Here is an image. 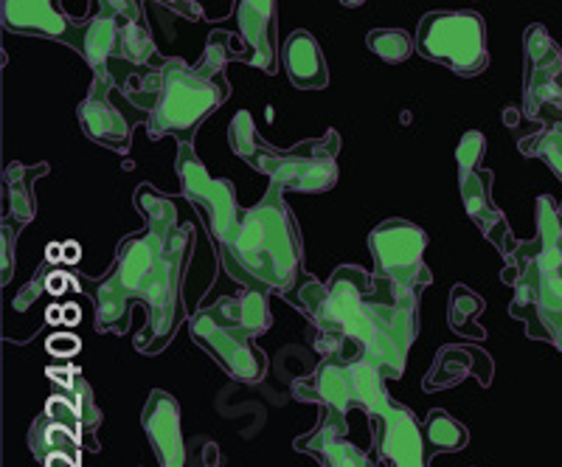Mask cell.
<instances>
[{"mask_svg": "<svg viewBox=\"0 0 562 467\" xmlns=\"http://www.w3.org/2000/svg\"><path fill=\"white\" fill-rule=\"evenodd\" d=\"M175 169H178L180 192L189 203H194L200 212L205 214L211 229V240H225L231 234V229L237 225L243 209L237 205V194H234V186L231 180L211 178L209 169H205L203 160L198 158L192 144H178V160H175Z\"/></svg>", "mask_w": 562, "mask_h": 467, "instance_id": "30bf717a", "label": "cell"}, {"mask_svg": "<svg viewBox=\"0 0 562 467\" xmlns=\"http://www.w3.org/2000/svg\"><path fill=\"white\" fill-rule=\"evenodd\" d=\"M366 45H369L371 54H378L383 63L400 65L414 54L416 40L411 37L408 32H403V29H374V32H369V37H366Z\"/></svg>", "mask_w": 562, "mask_h": 467, "instance_id": "484cf974", "label": "cell"}, {"mask_svg": "<svg viewBox=\"0 0 562 467\" xmlns=\"http://www.w3.org/2000/svg\"><path fill=\"white\" fill-rule=\"evenodd\" d=\"M281 59H284L290 82L299 90H321L329 85V65H326L324 52H321L318 40L304 29L284 40Z\"/></svg>", "mask_w": 562, "mask_h": 467, "instance_id": "d6986e66", "label": "cell"}, {"mask_svg": "<svg viewBox=\"0 0 562 467\" xmlns=\"http://www.w3.org/2000/svg\"><path fill=\"white\" fill-rule=\"evenodd\" d=\"M374 274L394 279L405 288H428L430 270L425 265L428 234L408 220H385L369 234Z\"/></svg>", "mask_w": 562, "mask_h": 467, "instance_id": "9c48e42d", "label": "cell"}, {"mask_svg": "<svg viewBox=\"0 0 562 467\" xmlns=\"http://www.w3.org/2000/svg\"><path fill=\"white\" fill-rule=\"evenodd\" d=\"M504 282L515 288L509 313L526 321L531 338L549 341L562 353V270H537L518 251L506 256Z\"/></svg>", "mask_w": 562, "mask_h": 467, "instance_id": "52a82bcc", "label": "cell"}, {"mask_svg": "<svg viewBox=\"0 0 562 467\" xmlns=\"http://www.w3.org/2000/svg\"><path fill=\"white\" fill-rule=\"evenodd\" d=\"M416 52L450 68L456 77H479L490 65L484 18L470 9L428 12L416 29Z\"/></svg>", "mask_w": 562, "mask_h": 467, "instance_id": "8992f818", "label": "cell"}, {"mask_svg": "<svg viewBox=\"0 0 562 467\" xmlns=\"http://www.w3.org/2000/svg\"><path fill=\"white\" fill-rule=\"evenodd\" d=\"M228 144L248 167L268 175L270 184L281 186L284 192L321 194L338 184L340 135L335 130H326V135L313 142H301L293 149H279L270 147L262 135L256 133L254 115L248 110H239L231 119Z\"/></svg>", "mask_w": 562, "mask_h": 467, "instance_id": "5b68a950", "label": "cell"}, {"mask_svg": "<svg viewBox=\"0 0 562 467\" xmlns=\"http://www.w3.org/2000/svg\"><path fill=\"white\" fill-rule=\"evenodd\" d=\"M0 18L7 32L57 40L82 54L85 23L70 20L59 0H0Z\"/></svg>", "mask_w": 562, "mask_h": 467, "instance_id": "8fae6325", "label": "cell"}, {"mask_svg": "<svg viewBox=\"0 0 562 467\" xmlns=\"http://www.w3.org/2000/svg\"><path fill=\"white\" fill-rule=\"evenodd\" d=\"M153 3H160V7H167L169 12L180 14V18H186V20L203 18L200 7H198V3H192V0H153Z\"/></svg>", "mask_w": 562, "mask_h": 467, "instance_id": "4dcf8cb0", "label": "cell"}, {"mask_svg": "<svg viewBox=\"0 0 562 467\" xmlns=\"http://www.w3.org/2000/svg\"><path fill=\"white\" fill-rule=\"evenodd\" d=\"M200 313L225 335L239 341H254L256 335L270 330L268 296L256 290H245L243 296H225L214 308H205Z\"/></svg>", "mask_w": 562, "mask_h": 467, "instance_id": "e0dca14e", "label": "cell"}, {"mask_svg": "<svg viewBox=\"0 0 562 467\" xmlns=\"http://www.w3.org/2000/svg\"><path fill=\"white\" fill-rule=\"evenodd\" d=\"M492 173L490 169H473V173H459V189L464 212L470 214L479 231L490 240L495 248L504 256L515 254L518 243L512 240V229L506 223L504 214L498 212V205L492 203Z\"/></svg>", "mask_w": 562, "mask_h": 467, "instance_id": "9a60e30c", "label": "cell"}, {"mask_svg": "<svg viewBox=\"0 0 562 467\" xmlns=\"http://www.w3.org/2000/svg\"><path fill=\"white\" fill-rule=\"evenodd\" d=\"M515 251L531 259L537 270H562V205L551 198H537V237L518 243Z\"/></svg>", "mask_w": 562, "mask_h": 467, "instance_id": "ffe728a7", "label": "cell"}, {"mask_svg": "<svg viewBox=\"0 0 562 467\" xmlns=\"http://www.w3.org/2000/svg\"><path fill=\"white\" fill-rule=\"evenodd\" d=\"M113 85V77H93L90 93L77 108V119L90 142L104 149H113V153H127L130 144H133V124L124 119L122 110L110 102Z\"/></svg>", "mask_w": 562, "mask_h": 467, "instance_id": "7c38bea8", "label": "cell"}, {"mask_svg": "<svg viewBox=\"0 0 562 467\" xmlns=\"http://www.w3.org/2000/svg\"><path fill=\"white\" fill-rule=\"evenodd\" d=\"M243 40L231 32H211L203 57L194 65L180 57L160 65V93L155 108L149 110V138L172 135L178 144H192L198 130L214 110L223 108L231 97V85L225 79V65L231 59L243 63Z\"/></svg>", "mask_w": 562, "mask_h": 467, "instance_id": "277c9868", "label": "cell"}, {"mask_svg": "<svg viewBox=\"0 0 562 467\" xmlns=\"http://www.w3.org/2000/svg\"><path fill=\"white\" fill-rule=\"evenodd\" d=\"M326 288L340 335L358 341L363 358L380 366L385 378H400L411 341L419 330L416 310L422 288H405L358 265H340Z\"/></svg>", "mask_w": 562, "mask_h": 467, "instance_id": "7a4b0ae2", "label": "cell"}, {"mask_svg": "<svg viewBox=\"0 0 562 467\" xmlns=\"http://www.w3.org/2000/svg\"><path fill=\"white\" fill-rule=\"evenodd\" d=\"M340 3H344V7H349V9H355V7H363L366 0H340Z\"/></svg>", "mask_w": 562, "mask_h": 467, "instance_id": "836d02e7", "label": "cell"}, {"mask_svg": "<svg viewBox=\"0 0 562 467\" xmlns=\"http://www.w3.org/2000/svg\"><path fill=\"white\" fill-rule=\"evenodd\" d=\"M14 274V237L9 225H3V282H9Z\"/></svg>", "mask_w": 562, "mask_h": 467, "instance_id": "1f68e13d", "label": "cell"}, {"mask_svg": "<svg viewBox=\"0 0 562 467\" xmlns=\"http://www.w3.org/2000/svg\"><path fill=\"white\" fill-rule=\"evenodd\" d=\"M425 436L436 451H459L467 445V429L456 423L448 411H430Z\"/></svg>", "mask_w": 562, "mask_h": 467, "instance_id": "4316f807", "label": "cell"}, {"mask_svg": "<svg viewBox=\"0 0 562 467\" xmlns=\"http://www.w3.org/2000/svg\"><path fill=\"white\" fill-rule=\"evenodd\" d=\"M192 335L211 358L217 360L231 378H237L239 383H256L265 375V355L250 346V341H239L225 335L223 330L211 324L203 313L192 319Z\"/></svg>", "mask_w": 562, "mask_h": 467, "instance_id": "5bb4252c", "label": "cell"}, {"mask_svg": "<svg viewBox=\"0 0 562 467\" xmlns=\"http://www.w3.org/2000/svg\"><path fill=\"white\" fill-rule=\"evenodd\" d=\"M194 243L192 225L172 234L147 229L130 234L115 248V263L99 282H79L97 304V326L102 333H122L130 321V304L140 301L149 313V333H140V353H160L178 333L183 319L180 288Z\"/></svg>", "mask_w": 562, "mask_h": 467, "instance_id": "6da1fadb", "label": "cell"}, {"mask_svg": "<svg viewBox=\"0 0 562 467\" xmlns=\"http://www.w3.org/2000/svg\"><path fill=\"white\" fill-rule=\"evenodd\" d=\"M115 52H119V20L97 12L85 23L82 45V57L90 65L93 77H113L110 63L115 59Z\"/></svg>", "mask_w": 562, "mask_h": 467, "instance_id": "44dd1931", "label": "cell"}, {"mask_svg": "<svg viewBox=\"0 0 562 467\" xmlns=\"http://www.w3.org/2000/svg\"><path fill=\"white\" fill-rule=\"evenodd\" d=\"M140 423H144V431H147L149 442H153V451L158 456L160 467L186 465L183 436H180V411L167 391H153Z\"/></svg>", "mask_w": 562, "mask_h": 467, "instance_id": "ac0fdd59", "label": "cell"}, {"mask_svg": "<svg viewBox=\"0 0 562 467\" xmlns=\"http://www.w3.org/2000/svg\"><path fill=\"white\" fill-rule=\"evenodd\" d=\"M135 209H138V214L144 218V223H147V229L158 231V234H172V231H178V209H175L172 200L167 198V194H160L155 186L149 184H140L138 189H135Z\"/></svg>", "mask_w": 562, "mask_h": 467, "instance_id": "603a6c76", "label": "cell"}, {"mask_svg": "<svg viewBox=\"0 0 562 467\" xmlns=\"http://www.w3.org/2000/svg\"><path fill=\"white\" fill-rule=\"evenodd\" d=\"M524 113L543 127L562 124V52L546 26L535 23L524 34Z\"/></svg>", "mask_w": 562, "mask_h": 467, "instance_id": "ba28073f", "label": "cell"}, {"mask_svg": "<svg viewBox=\"0 0 562 467\" xmlns=\"http://www.w3.org/2000/svg\"><path fill=\"white\" fill-rule=\"evenodd\" d=\"M520 153L540 158L562 180V124H551L529 138H520Z\"/></svg>", "mask_w": 562, "mask_h": 467, "instance_id": "d4e9b609", "label": "cell"}, {"mask_svg": "<svg viewBox=\"0 0 562 467\" xmlns=\"http://www.w3.org/2000/svg\"><path fill=\"white\" fill-rule=\"evenodd\" d=\"M486 153V138L481 130H467L461 135L459 147H456V164H459V173H473L481 169V160Z\"/></svg>", "mask_w": 562, "mask_h": 467, "instance_id": "83f0119b", "label": "cell"}, {"mask_svg": "<svg viewBox=\"0 0 562 467\" xmlns=\"http://www.w3.org/2000/svg\"><path fill=\"white\" fill-rule=\"evenodd\" d=\"M97 7H99V14L119 20V23H127V20H144L140 0H97Z\"/></svg>", "mask_w": 562, "mask_h": 467, "instance_id": "f546056e", "label": "cell"}, {"mask_svg": "<svg viewBox=\"0 0 562 467\" xmlns=\"http://www.w3.org/2000/svg\"><path fill=\"white\" fill-rule=\"evenodd\" d=\"M45 173H48V164H37L34 169L23 167V164H9L7 173H3L9 212H12V220H18L20 225L32 223L34 214H37V198L32 192V180Z\"/></svg>", "mask_w": 562, "mask_h": 467, "instance_id": "7402d4cb", "label": "cell"}, {"mask_svg": "<svg viewBox=\"0 0 562 467\" xmlns=\"http://www.w3.org/2000/svg\"><path fill=\"white\" fill-rule=\"evenodd\" d=\"M276 0H239L237 23L245 48V65H254L265 74L279 71V23Z\"/></svg>", "mask_w": 562, "mask_h": 467, "instance_id": "4fadbf2b", "label": "cell"}, {"mask_svg": "<svg viewBox=\"0 0 562 467\" xmlns=\"http://www.w3.org/2000/svg\"><path fill=\"white\" fill-rule=\"evenodd\" d=\"M484 308V301L467 288H453V304H450V321H453V330H467L473 324V315H479V310Z\"/></svg>", "mask_w": 562, "mask_h": 467, "instance_id": "f1b7e54d", "label": "cell"}, {"mask_svg": "<svg viewBox=\"0 0 562 467\" xmlns=\"http://www.w3.org/2000/svg\"><path fill=\"white\" fill-rule=\"evenodd\" d=\"M225 274L245 290L288 293L301 279L304 243L284 189L270 184L265 198L239 214L231 234L217 243Z\"/></svg>", "mask_w": 562, "mask_h": 467, "instance_id": "3957f363", "label": "cell"}, {"mask_svg": "<svg viewBox=\"0 0 562 467\" xmlns=\"http://www.w3.org/2000/svg\"><path fill=\"white\" fill-rule=\"evenodd\" d=\"M79 346L77 338H52V344H48V349L52 353H59V355H70L74 349Z\"/></svg>", "mask_w": 562, "mask_h": 467, "instance_id": "d6a6232c", "label": "cell"}, {"mask_svg": "<svg viewBox=\"0 0 562 467\" xmlns=\"http://www.w3.org/2000/svg\"><path fill=\"white\" fill-rule=\"evenodd\" d=\"M155 54H158V48H155L147 20L119 23V52H115V57L122 59V63L133 65V68H144Z\"/></svg>", "mask_w": 562, "mask_h": 467, "instance_id": "cb8c5ba5", "label": "cell"}, {"mask_svg": "<svg viewBox=\"0 0 562 467\" xmlns=\"http://www.w3.org/2000/svg\"><path fill=\"white\" fill-rule=\"evenodd\" d=\"M79 425H82V420H79L77 409H70L65 400L54 397L43 420L34 423L29 445L40 459H63L74 465L79 454Z\"/></svg>", "mask_w": 562, "mask_h": 467, "instance_id": "2e32d148", "label": "cell"}]
</instances>
